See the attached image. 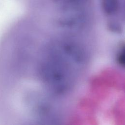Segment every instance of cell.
I'll return each instance as SVG.
<instances>
[{
	"label": "cell",
	"instance_id": "cell-1",
	"mask_svg": "<svg viewBox=\"0 0 125 125\" xmlns=\"http://www.w3.org/2000/svg\"><path fill=\"white\" fill-rule=\"evenodd\" d=\"M62 13L84 10L86 0H55Z\"/></svg>",
	"mask_w": 125,
	"mask_h": 125
},
{
	"label": "cell",
	"instance_id": "cell-2",
	"mask_svg": "<svg viewBox=\"0 0 125 125\" xmlns=\"http://www.w3.org/2000/svg\"><path fill=\"white\" fill-rule=\"evenodd\" d=\"M102 4L104 12L108 15L116 14L119 9V0H102Z\"/></svg>",
	"mask_w": 125,
	"mask_h": 125
}]
</instances>
